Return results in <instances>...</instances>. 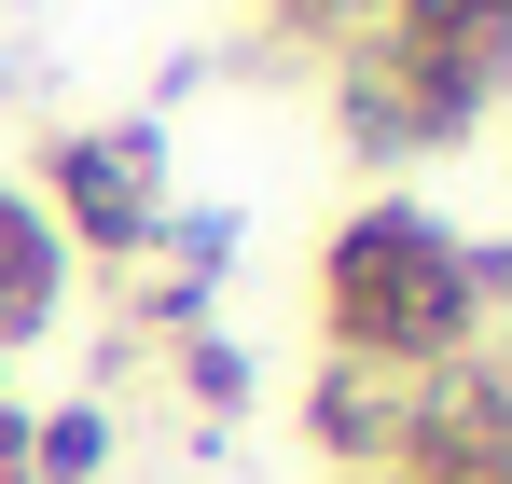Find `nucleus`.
<instances>
[{
    "instance_id": "7",
    "label": "nucleus",
    "mask_w": 512,
    "mask_h": 484,
    "mask_svg": "<svg viewBox=\"0 0 512 484\" xmlns=\"http://www.w3.org/2000/svg\"><path fill=\"white\" fill-rule=\"evenodd\" d=\"M180 388H194V402H236V388H250V360H236V346H208V332H194V346H180Z\"/></svg>"
},
{
    "instance_id": "3",
    "label": "nucleus",
    "mask_w": 512,
    "mask_h": 484,
    "mask_svg": "<svg viewBox=\"0 0 512 484\" xmlns=\"http://www.w3.org/2000/svg\"><path fill=\"white\" fill-rule=\"evenodd\" d=\"M305 443H319L346 484L388 471V457L416 443V374H388V360H319V374H305Z\"/></svg>"
},
{
    "instance_id": "6",
    "label": "nucleus",
    "mask_w": 512,
    "mask_h": 484,
    "mask_svg": "<svg viewBox=\"0 0 512 484\" xmlns=\"http://www.w3.org/2000/svg\"><path fill=\"white\" fill-rule=\"evenodd\" d=\"M263 14H277V28H305V42H374V14H388V0H263Z\"/></svg>"
},
{
    "instance_id": "1",
    "label": "nucleus",
    "mask_w": 512,
    "mask_h": 484,
    "mask_svg": "<svg viewBox=\"0 0 512 484\" xmlns=\"http://www.w3.org/2000/svg\"><path fill=\"white\" fill-rule=\"evenodd\" d=\"M319 332L333 360H388V374H443L485 346V291H471V236H443L416 194L346 208L319 249Z\"/></svg>"
},
{
    "instance_id": "8",
    "label": "nucleus",
    "mask_w": 512,
    "mask_h": 484,
    "mask_svg": "<svg viewBox=\"0 0 512 484\" xmlns=\"http://www.w3.org/2000/svg\"><path fill=\"white\" fill-rule=\"evenodd\" d=\"M0 484H28V402H0Z\"/></svg>"
},
{
    "instance_id": "5",
    "label": "nucleus",
    "mask_w": 512,
    "mask_h": 484,
    "mask_svg": "<svg viewBox=\"0 0 512 484\" xmlns=\"http://www.w3.org/2000/svg\"><path fill=\"white\" fill-rule=\"evenodd\" d=\"M111 471V415H28V484H97Z\"/></svg>"
},
{
    "instance_id": "2",
    "label": "nucleus",
    "mask_w": 512,
    "mask_h": 484,
    "mask_svg": "<svg viewBox=\"0 0 512 484\" xmlns=\"http://www.w3.org/2000/svg\"><path fill=\"white\" fill-rule=\"evenodd\" d=\"M56 249H97V263H139L153 222H167V125H70L42 139V194H28Z\"/></svg>"
},
{
    "instance_id": "4",
    "label": "nucleus",
    "mask_w": 512,
    "mask_h": 484,
    "mask_svg": "<svg viewBox=\"0 0 512 484\" xmlns=\"http://www.w3.org/2000/svg\"><path fill=\"white\" fill-rule=\"evenodd\" d=\"M56 291H70V249H56V222H42V208L0 180V360L56 319Z\"/></svg>"
}]
</instances>
